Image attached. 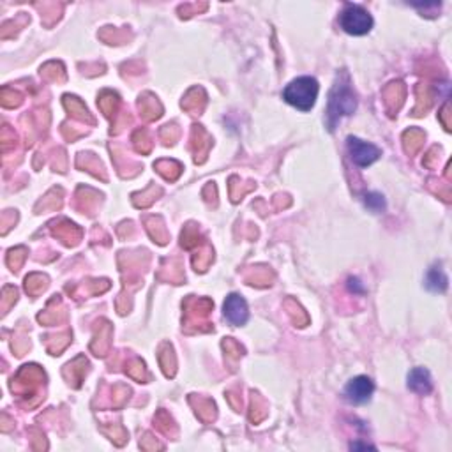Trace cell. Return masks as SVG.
Returning <instances> with one entry per match:
<instances>
[{"instance_id": "6da1fadb", "label": "cell", "mask_w": 452, "mask_h": 452, "mask_svg": "<svg viewBox=\"0 0 452 452\" xmlns=\"http://www.w3.org/2000/svg\"><path fill=\"white\" fill-rule=\"evenodd\" d=\"M357 108V99H355V92L352 91L350 80L347 74L337 76L336 83H334L332 91L329 94V108H327V126L332 131L336 124L340 122L341 117L352 115Z\"/></svg>"}, {"instance_id": "277c9868", "label": "cell", "mask_w": 452, "mask_h": 452, "mask_svg": "<svg viewBox=\"0 0 452 452\" xmlns=\"http://www.w3.org/2000/svg\"><path fill=\"white\" fill-rule=\"evenodd\" d=\"M347 147L352 156V161H354L357 166H361V168L373 165V163L380 158V154H382L376 145L368 144V141H362L355 137H348Z\"/></svg>"}, {"instance_id": "9c48e42d", "label": "cell", "mask_w": 452, "mask_h": 452, "mask_svg": "<svg viewBox=\"0 0 452 452\" xmlns=\"http://www.w3.org/2000/svg\"><path fill=\"white\" fill-rule=\"evenodd\" d=\"M362 200H364V205L371 212H382L386 209V200H383L380 193H366Z\"/></svg>"}, {"instance_id": "5b68a950", "label": "cell", "mask_w": 452, "mask_h": 452, "mask_svg": "<svg viewBox=\"0 0 452 452\" xmlns=\"http://www.w3.org/2000/svg\"><path fill=\"white\" fill-rule=\"evenodd\" d=\"M373 393H375V386H373L371 378H368V376H355L344 387V398L352 405L366 403V401L371 400Z\"/></svg>"}, {"instance_id": "30bf717a", "label": "cell", "mask_w": 452, "mask_h": 452, "mask_svg": "<svg viewBox=\"0 0 452 452\" xmlns=\"http://www.w3.org/2000/svg\"><path fill=\"white\" fill-rule=\"evenodd\" d=\"M348 288H350V291H354V294H364V286H362V283L357 277H350V279H348Z\"/></svg>"}, {"instance_id": "3957f363", "label": "cell", "mask_w": 452, "mask_h": 452, "mask_svg": "<svg viewBox=\"0 0 452 452\" xmlns=\"http://www.w3.org/2000/svg\"><path fill=\"white\" fill-rule=\"evenodd\" d=\"M340 27L350 35H364L373 28V18L364 7L347 4L340 14Z\"/></svg>"}, {"instance_id": "ba28073f", "label": "cell", "mask_w": 452, "mask_h": 452, "mask_svg": "<svg viewBox=\"0 0 452 452\" xmlns=\"http://www.w3.org/2000/svg\"><path fill=\"white\" fill-rule=\"evenodd\" d=\"M447 284H449V279H447L446 272L440 267L429 269L428 276H426V286H428V290L436 291V294H444L447 290Z\"/></svg>"}, {"instance_id": "7a4b0ae2", "label": "cell", "mask_w": 452, "mask_h": 452, "mask_svg": "<svg viewBox=\"0 0 452 452\" xmlns=\"http://www.w3.org/2000/svg\"><path fill=\"white\" fill-rule=\"evenodd\" d=\"M318 95V81L313 76H301L290 81L283 91V99L301 112H309Z\"/></svg>"}, {"instance_id": "8fae6325", "label": "cell", "mask_w": 452, "mask_h": 452, "mask_svg": "<svg viewBox=\"0 0 452 452\" xmlns=\"http://www.w3.org/2000/svg\"><path fill=\"white\" fill-rule=\"evenodd\" d=\"M350 449L352 451H359V449H375V447L373 446H369V444H359V442H354V444H350Z\"/></svg>"}, {"instance_id": "52a82bcc", "label": "cell", "mask_w": 452, "mask_h": 452, "mask_svg": "<svg viewBox=\"0 0 452 452\" xmlns=\"http://www.w3.org/2000/svg\"><path fill=\"white\" fill-rule=\"evenodd\" d=\"M408 387H410L414 393L422 394V396H426V394L431 393L433 380H431V375H429L428 369H424V368L412 369L410 375H408Z\"/></svg>"}, {"instance_id": "8992f818", "label": "cell", "mask_w": 452, "mask_h": 452, "mask_svg": "<svg viewBox=\"0 0 452 452\" xmlns=\"http://www.w3.org/2000/svg\"><path fill=\"white\" fill-rule=\"evenodd\" d=\"M225 316L228 322L231 325H244L249 318V311H248V304H245L244 299L237 294H230L226 297L225 306Z\"/></svg>"}]
</instances>
